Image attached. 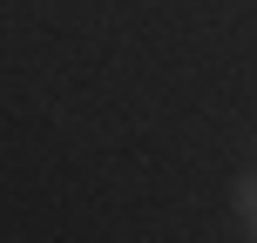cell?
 <instances>
[{
  "label": "cell",
  "mask_w": 257,
  "mask_h": 243,
  "mask_svg": "<svg viewBox=\"0 0 257 243\" xmlns=\"http://www.w3.org/2000/svg\"><path fill=\"white\" fill-rule=\"evenodd\" d=\"M250 223H257V216H250Z\"/></svg>",
  "instance_id": "7a4b0ae2"
},
{
  "label": "cell",
  "mask_w": 257,
  "mask_h": 243,
  "mask_svg": "<svg viewBox=\"0 0 257 243\" xmlns=\"http://www.w3.org/2000/svg\"><path fill=\"white\" fill-rule=\"evenodd\" d=\"M237 216H257V182H237Z\"/></svg>",
  "instance_id": "6da1fadb"
}]
</instances>
